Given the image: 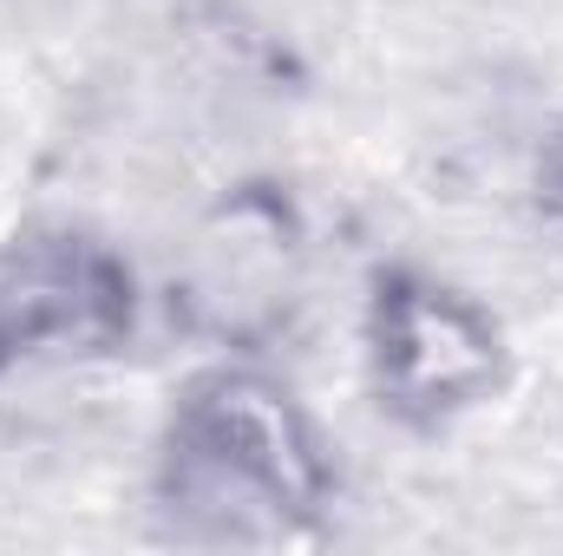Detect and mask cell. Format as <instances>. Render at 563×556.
Listing matches in <instances>:
<instances>
[{"instance_id": "1", "label": "cell", "mask_w": 563, "mask_h": 556, "mask_svg": "<svg viewBox=\"0 0 563 556\" xmlns=\"http://www.w3.org/2000/svg\"><path fill=\"white\" fill-rule=\"evenodd\" d=\"M341 452L269 354H203L151 445V518L177 544H321L341 511Z\"/></svg>"}, {"instance_id": "2", "label": "cell", "mask_w": 563, "mask_h": 556, "mask_svg": "<svg viewBox=\"0 0 563 556\" xmlns=\"http://www.w3.org/2000/svg\"><path fill=\"white\" fill-rule=\"evenodd\" d=\"M361 387L394 432L445 438L511 387V334L465 281L387 256L361 288Z\"/></svg>"}, {"instance_id": "3", "label": "cell", "mask_w": 563, "mask_h": 556, "mask_svg": "<svg viewBox=\"0 0 563 556\" xmlns=\"http://www.w3.org/2000/svg\"><path fill=\"white\" fill-rule=\"evenodd\" d=\"M308 210L282 177L223 184L184 230L164 308L210 354H276L308 301Z\"/></svg>"}, {"instance_id": "4", "label": "cell", "mask_w": 563, "mask_h": 556, "mask_svg": "<svg viewBox=\"0 0 563 556\" xmlns=\"http://www.w3.org/2000/svg\"><path fill=\"white\" fill-rule=\"evenodd\" d=\"M144 308L139 263L106 230L73 216L20 223L0 243V387L132 354Z\"/></svg>"}, {"instance_id": "5", "label": "cell", "mask_w": 563, "mask_h": 556, "mask_svg": "<svg viewBox=\"0 0 563 556\" xmlns=\"http://www.w3.org/2000/svg\"><path fill=\"white\" fill-rule=\"evenodd\" d=\"M531 203H538V216L563 236V125L531 157Z\"/></svg>"}]
</instances>
